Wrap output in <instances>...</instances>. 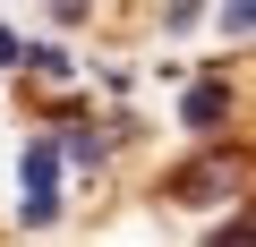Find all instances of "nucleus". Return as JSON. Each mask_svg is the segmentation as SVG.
Wrapping results in <instances>:
<instances>
[{
	"mask_svg": "<svg viewBox=\"0 0 256 247\" xmlns=\"http://www.w3.org/2000/svg\"><path fill=\"white\" fill-rule=\"evenodd\" d=\"M239 179H248V162H239V154H205L196 171H180V179H171V205H214V196H230Z\"/></svg>",
	"mask_w": 256,
	"mask_h": 247,
	"instance_id": "f257e3e1",
	"label": "nucleus"
},
{
	"mask_svg": "<svg viewBox=\"0 0 256 247\" xmlns=\"http://www.w3.org/2000/svg\"><path fill=\"white\" fill-rule=\"evenodd\" d=\"M52 179H60V154H52V145H26V222H52V213H60Z\"/></svg>",
	"mask_w": 256,
	"mask_h": 247,
	"instance_id": "f03ea898",
	"label": "nucleus"
},
{
	"mask_svg": "<svg viewBox=\"0 0 256 247\" xmlns=\"http://www.w3.org/2000/svg\"><path fill=\"white\" fill-rule=\"evenodd\" d=\"M230 111H239V94H230L222 77H205V85H196V94L180 102V119H188V128H222V119H230Z\"/></svg>",
	"mask_w": 256,
	"mask_h": 247,
	"instance_id": "7ed1b4c3",
	"label": "nucleus"
},
{
	"mask_svg": "<svg viewBox=\"0 0 256 247\" xmlns=\"http://www.w3.org/2000/svg\"><path fill=\"white\" fill-rule=\"evenodd\" d=\"M222 34H256V0H230V9H222Z\"/></svg>",
	"mask_w": 256,
	"mask_h": 247,
	"instance_id": "20e7f679",
	"label": "nucleus"
},
{
	"mask_svg": "<svg viewBox=\"0 0 256 247\" xmlns=\"http://www.w3.org/2000/svg\"><path fill=\"white\" fill-rule=\"evenodd\" d=\"M9 60H26V43H18L9 26H0V68H9Z\"/></svg>",
	"mask_w": 256,
	"mask_h": 247,
	"instance_id": "39448f33",
	"label": "nucleus"
}]
</instances>
